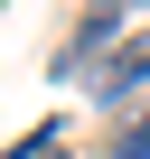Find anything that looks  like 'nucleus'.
I'll list each match as a JSON object with an SVG mask.
<instances>
[{"instance_id": "obj_1", "label": "nucleus", "mask_w": 150, "mask_h": 159, "mask_svg": "<svg viewBox=\"0 0 150 159\" xmlns=\"http://www.w3.org/2000/svg\"><path fill=\"white\" fill-rule=\"evenodd\" d=\"M141 84H150V28L122 38V47H103V66L85 75V94H94V103H122V94H141Z\"/></svg>"}, {"instance_id": "obj_2", "label": "nucleus", "mask_w": 150, "mask_h": 159, "mask_svg": "<svg viewBox=\"0 0 150 159\" xmlns=\"http://www.w3.org/2000/svg\"><path fill=\"white\" fill-rule=\"evenodd\" d=\"M103 159H150V112H131V122H122V140H113Z\"/></svg>"}, {"instance_id": "obj_3", "label": "nucleus", "mask_w": 150, "mask_h": 159, "mask_svg": "<svg viewBox=\"0 0 150 159\" xmlns=\"http://www.w3.org/2000/svg\"><path fill=\"white\" fill-rule=\"evenodd\" d=\"M10 159H66V150H56V140H47V131H28V140H19V150H10Z\"/></svg>"}]
</instances>
